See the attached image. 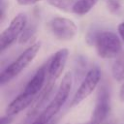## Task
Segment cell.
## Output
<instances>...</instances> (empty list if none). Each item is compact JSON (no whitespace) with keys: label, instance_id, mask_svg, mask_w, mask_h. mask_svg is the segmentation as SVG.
<instances>
[{"label":"cell","instance_id":"obj_3","mask_svg":"<svg viewBox=\"0 0 124 124\" xmlns=\"http://www.w3.org/2000/svg\"><path fill=\"white\" fill-rule=\"evenodd\" d=\"M40 43H36L27 47L12 64H10L5 70L2 71L0 75V84L4 85L5 83L11 81L16 77H17L36 57L38 51L40 50Z\"/></svg>","mask_w":124,"mask_h":124},{"label":"cell","instance_id":"obj_1","mask_svg":"<svg viewBox=\"0 0 124 124\" xmlns=\"http://www.w3.org/2000/svg\"><path fill=\"white\" fill-rule=\"evenodd\" d=\"M72 83H73V76L72 73L68 72L64 75L54 98L50 101V103L43 109V111L37 116V118L31 124H47L51 120V118L60 110L62 106L67 101L72 88Z\"/></svg>","mask_w":124,"mask_h":124},{"label":"cell","instance_id":"obj_17","mask_svg":"<svg viewBox=\"0 0 124 124\" xmlns=\"http://www.w3.org/2000/svg\"><path fill=\"white\" fill-rule=\"evenodd\" d=\"M41 0H16V2L21 6H29L36 4L37 2H40Z\"/></svg>","mask_w":124,"mask_h":124},{"label":"cell","instance_id":"obj_13","mask_svg":"<svg viewBox=\"0 0 124 124\" xmlns=\"http://www.w3.org/2000/svg\"><path fill=\"white\" fill-rule=\"evenodd\" d=\"M112 77L115 80L121 81L124 79V56L118 57L111 67Z\"/></svg>","mask_w":124,"mask_h":124},{"label":"cell","instance_id":"obj_22","mask_svg":"<svg viewBox=\"0 0 124 124\" xmlns=\"http://www.w3.org/2000/svg\"><path fill=\"white\" fill-rule=\"evenodd\" d=\"M66 124H69V123H66Z\"/></svg>","mask_w":124,"mask_h":124},{"label":"cell","instance_id":"obj_10","mask_svg":"<svg viewBox=\"0 0 124 124\" xmlns=\"http://www.w3.org/2000/svg\"><path fill=\"white\" fill-rule=\"evenodd\" d=\"M46 73H47V63L43 65L42 67H40L37 70V72L34 74L32 78L26 84V86L24 88V92L34 95V96H36L38 93H40L41 90L43 89Z\"/></svg>","mask_w":124,"mask_h":124},{"label":"cell","instance_id":"obj_16","mask_svg":"<svg viewBox=\"0 0 124 124\" xmlns=\"http://www.w3.org/2000/svg\"><path fill=\"white\" fill-rule=\"evenodd\" d=\"M108 9L111 12V13H116L119 9H120V5L118 2L113 1V0H108Z\"/></svg>","mask_w":124,"mask_h":124},{"label":"cell","instance_id":"obj_15","mask_svg":"<svg viewBox=\"0 0 124 124\" xmlns=\"http://www.w3.org/2000/svg\"><path fill=\"white\" fill-rule=\"evenodd\" d=\"M35 34V28L34 27H27L23 30V32L20 34L19 37V43L20 44H24L28 41H30Z\"/></svg>","mask_w":124,"mask_h":124},{"label":"cell","instance_id":"obj_20","mask_svg":"<svg viewBox=\"0 0 124 124\" xmlns=\"http://www.w3.org/2000/svg\"><path fill=\"white\" fill-rule=\"evenodd\" d=\"M119 98L122 102H124V83L121 85L120 90H119Z\"/></svg>","mask_w":124,"mask_h":124},{"label":"cell","instance_id":"obj_2","mask_svg":"<svg viewBox=\"0 0 124 124\" xmlns=\"http://www.w3.org/2000/svg\"><path fill=\"white\" fill-rule=\"evenodd\" d=\"M96 51L99 57L110 59L117 57L122 50V44L119 37L110 31H104L96 34L93 39Z\"/></svg>","mask_w":124,"mask_h":124},{"label":"cell","instance_id":"obj_9","mask_svg":"<svg viewBox=\"0 0 124 124\" xmlns=\"http://www.w3.org/2000/svg\"><path fill=\"white\" fill-rule=\"evenodd\" d=\"M36 97L34 95L25 93L24 91L19 94L17 97H16L6 108V114L7 115H11L14 116L17 113H19L20 111L24 110L26 108H28L29 106L32 105L34 99Z\"/></svg>","mask_w":124,"mask_h":124},{"label":"cell","instance_id":"obj_19","mask_svg":"<svg viewBox=\"0 0 124 124\" xmlns=\"http://www.w3.org/2000/svg\"><path fill=\"white\" fill-rule=\"evenodd\" d=\"M118 33H119V36L120 38L122 39V41L124 42V21L121 22L119 25H118Z\"/></svg>","mask_w":124,"mask_h":124},{"label":"cell","instance_id":"obj_8","mask_svg":"<svg viewBox=\"0 0 124 124\" xmlns=\"http://www.w3.org/2000/svg\"><path fill=\"white\" fill-rule=\"evenodd\" d=\"M110 108V103H109V94L105 89L102 88L99 91L97 101L95 108L92 112L91 121L94 124H101L108 116Z\"/></svg>","mask_w":124,"mask_h":124},{"label":"cell","instance_id":"obj_6","mask_svg":"<svg viewBox=\"0 0 124 124\" xmlns=\"http://www.w3.org/2000/svg\"><path fill=\"white\" fill-rule=\"evenodd\" d=\"M48 27L55 38L61 41H70L77 34L78 27L76 23L66 17H54L48 22Z\"/></svg>","mask_w":124,"mask_h":124},{"label":"cell","instance_id":"obj_7","mask_svg":"<svg viewBox=\"0 0 124 124\" xmlns=\"http://www.w3.org/2000/svg\"><path fill=\"white\" fill-rule=\"evenodd\" d=\"M68 55H69V50L67 48H61L57 50L47 61L48 80L55 81L61 76L66 66Z\"/></svg>","mask_w":124,"mask_h":124},{"label":"cell","instance_id":"obj_4","mask_svg":"<svg viewBox=\"0 0 124 124\" xmlns=\"http://www.w3.org/2000/svg\"><path fill=\"white\" fill-rule=\"evenodd\" d=\"M101 79V71L98 68L91 69L81 81L80 85L77 89L72 101H71V107H75L78 104H80L84 99H86L97 87L98 83Z\"/></svg>","mask_w":124,"mask_h":124},{"label":"cell","instance_id":"obj_11","mask_svg":"<svg viewBox=\"0 0 124 124\" xmlns=\"http://www.w3.org/2000/svg\"><path fill=\"white\" fill-rule=\"evenodd\" d=\"M54 84H55V81H51V80L47 81L46 85L41 90L39 95L34 99V101L31 105V108L28 112V116H34L39 112L40 108L44 106L46 101L50 96V94H51V92L54 88Z\"/></svg>","mask_w":124,"mask_h":124},{"label":"cell","instance_id":"obj_14","mask_svg":"<svg viewBox=\"0 0 124 124\" xmlns=\"http://www.w3.org/2000/svg\"><path fill=\"white\" fill-rule=\"evenodd\" d=\"M48 4L54 8H57L63 12L73 11V7L76 3L75 0H47Z\"/></svg>","mask_w":124,"mask_h":124},{"label":"cell","instance_id":"obj_5","mask_svg":"<svg viewBox=\"0 0 124 124\" xmlns=\"http://www.w3.org/2000/svg\"><path fill=\"white\" fill-rule=\"evenodd\" d=\"M26 22H27V17L24 14H18L12 19L9 26L0 35L1 51L9 47L17 39V37L25 29Z\"/></svg>","mask_w":124,"mask_h":124},{"label":"cell","instance_id":"obj_12","mask_svg":"<svg viewBox=\"0 0 124 124\" xmlns=\"http://www.w3.org/2000/svg\"><path fill=\"white\" fill-rule=\"evenodd\" d=\"M98 1L99 0H77L72 12L78 16L86 15L91 11V9L97 4Z\"/></svg>","mask_w":124,"mask_h":124},{"label":"cell","instance_id":"obj_21","mask_svg":"<svg viewBox=\"0 0 124 124\" xmlns=\"http://www.w3.org/2000/svg\"><path fill=\"white\" fill-rule=\"evenodd\" d=\"M84 124H94V123H93V122H92V121L90 120L89 122H86V123H84Z\"/></svg>","mask_w":124,"mask_h":124},{"label":"cell","instance_id":"obj_18","mask_svg":"<svg viewBox=\"0 0 124 124\" xmlns=\"http://www.w3.org/2000/svg\"><path fill=\"white\" fill-rule=\"evenodd\" d=\"M13 122V116L11 115H5L1 117V124H12Z\"/></svg>","mask_w":124,"mask_h":124}]
</instances>
